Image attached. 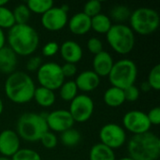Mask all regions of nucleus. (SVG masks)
Segmentation results:
<instances>
[{"label": "nucleus", "instance_id": "obj_1", "mask_svg": "<svg viewBox=\"0 0 160 160\" xmlns=\"http://www.w3.org/2000/svg\"><path fill=\"white\" fill-rule=\"evenodd\" d=\"M7 40L8 47L16 55L29 56L37 51L39 36L37 30L28 23L14 24L8 29Z\"/></svg>", "mask_w": 160, "mask_h": 160}, {"label": "nucleus", "instance_id": "obj_2", "mask_svg": "<svg viewBox=\"0 0 160 160\" xmlns=\"http://www.w3.org/2000/svg\"><path fill=\"white\" fill-rule=\"evenodd\" d=\"M7 98L16 104H24L33 99L36 85L32 78L23 71H14L5 82Z\"/></svg>", "mask_w": 160, "mask_h": 160}, {"label": "nucleus", "instance_id": "obj_3", "mask_svg": "<svg viewBox=\"0 0 160 160\" xmlns=\"http://www.w3.org/2000/svg\"><path fill=\"white\" fill-rule=\"evenodd\" d=\"M128 153L133 160H158L160 156V139L150 131L133 135L128 142Z\"/></svg>", "mask_w": 160, "mask_h": 160}, {"label": "nucleus", "instance_id": "obj_4", "mask_svg": "<svg viewBox=\"0 0 160 160\" xmlns=\"http://www.w3.org/2000/svg\"><path fill=\"white\" fill-rule=\"evenodd\" d=\"M45 117L43 114L36 112H24L17 121L16 133L25 142H38L42 135L49 130Z\"/></svg>", "mask_w": 160, "mask_h": 160}, {"label": "nucleus", "instance_id": "obj_5", "mask_svg": "<svg viewBox=\"0 0 160 160\" xmlns=\"http://www.w3.org/2000/svg\"><path fill=\"white\" fill-rule=\"evenodd\" d=\"M130 28L134 33L146 36L158 30L160 24L158 12L151 8H138L129 17Z\"/></svg>", "mask_w": 160, "mask_h": 160}, {"label": "nucleus", "instance_id": "obj_6", "mask_svg": "<svg viewBox=\"0 0 160 160\" xmlns=\"http://www.w3.org/2000/svg\"><path fill=\"white\" fill-rule=\"evenodd\" d=\"M111 48L119 54L129 53L135 45V35L132 29L125 23L112 24L106 34Z\"/></svg>", "mask_w": 160, "mask_h": 160}, {"label": "nucleus", "instance_id": "obj_7", "mask_svg": "<svg viewBox=\"0 0 160 160\" xmlns=\"http://www.w3.org/2000/svg\"><path fill=\"white\" fill-rule=\"evenodd\" d=\"M138 75V68L130 59H121L115 62L109 74V80L113 87L122 90L133 85Z\"/></svg>", "mask_w": 160, "mask_h": 160}, {"label": "nucleus", "instance_id": "obj_8", "mask_svg": "<svg viewBox=\"0 0 160 160\" xmlns=\"http://www.w3.org/2000/svg\"><path fill=\"white\" fill-rule=\"evenodd\" d=\"M37 80L40 86L52 91L57 90L65 82L61 66L55 62L42 64L37 71Z\"/></svg>", "mask_w": 160, "mask_h": 160}, {"label": "nucleus", "instance_id": "obj_9", "mask_svg": "<svg viewBox=\"0 0 160 160\" xmlns=\"http://www.w3.org/2000/svg\"><path fill=\"white\" fill-rule=\"evenodd\" d=\"M100 143L106 145L112 150L122 147L127 142V134L125 129L114 123L104 125L99 130Z\"/></svg>", "mask_w": 160, "mask_h": 160}, {"label": "nucleus", "instance_id": "obj_10", "mask_svg": "<svg viewBox=\"0 0 160 160\" xmlns=\"http://www.w3.org/2000/svg\"><path fill=\"white\" fill-rule=\"evenodd\" d=\"M94 108L95 105L93 99L85 94H81L77 95L76 98L70 101L68 112L74 122L84 123L93 115Z\"/></svg>", "mask_w": 160, "mask_h": 160}, {"label": "nucleus", "instance_id": "obj_11", "mask_svg": "<svg viewBox=\"0 0 160 160\" xmlns=\"http://www.w3.org/2000/svg\"><path fill=\"white\" fill-rule=\"evenodd\" d=\"M123 126L133 135L143 134L150 130L151 124L148 120L147 114L139 110H132L123 117Z\"/></svg>", "mask_w": 160, "mask_h": 160}, {"label": "nucleus", "instance_id": "obj_12", "mask_svg": "<svg viewBox=\"0 0 160 160\" xmlns=\"http://www.w3.org/2000/svg\"><path fill=\"white\" fill-rule=\"evenodd\" d=\"M68 22V12L62 7H52L43 15H41L42 26L51 32H56L63 29Z\"/></svg>", "mask_w": 160, "mask_h": 160}, {"label": "nucleus", "instance_id": "obj_13", "mask_svg": "<svg viewBox=\"0 0 160 160\" xmlns=\"http://www.w3.org/2000/svg\"><path fill=\"white\" fill-rule=\"evenodd\" d=\"M48 129L52 132L62 133L69 128H72L74 120L68 110H55L51 112L45 117Z\"/></svg>", "mask_w": 160, "mask_h": 160}, {"label": "nucleus", "instance_id": "obj_14", "mask_svg": "<svg viewBox=\"0 0 160 160\" xmlns=\"http://www.w3.org/2000/svg\"><path fill=\"white\" fill-rule=\"evenodd\" d=\"M21 146L20 137L12 129H5L0 133V154L6 158H11Z\"/></svg>", "mask_w": 160, "mask_h": 160}, {"label": "nucleus", "instance_id": "obj_15", "mask_svg": "<svg viewBox=\"0 0 160 160\" xmlns=\"http://www.w3.org/2000/svg\"><path fill=\"white\" fill-rule=\"evenodd\" d=\"M59 52L66 63L77 64L82 58V49L81 45L74 40H66L59 46Z\"/></svg>", "mask_w": 160, "mask_h": 160}, {"label": "nucleus", "instance_id": "obj_16", "mask_svg": "<svg viewBox=\"0 0 160 160\" xmlns=\"http://www.w3.org/2000/svg\"><path fill=\"white\" fill-rule=\"evenodd\" d=\"M114 62L112 56L105 51L96 54L93 59V71L99 77L109 76Z\"/></svg>", "mask_w": 160, "mask_h": 160}, {"label": "nucleus", "instance_id": "obj_17", "mask_svg": "<svg viewBox=\"0 0 160 160\" xmlns=\"http://www.w3.org/2000/svg\"><path fill=\"white\" fill-rule=\"evenodd\" d=\"M74 82L78 90L88 93L96 90L98 87L100 83V78L93 70H84L77 76Z\"/></svg>", "mask_w": 160, "mask_h": 160}, {"label": "nucleus", "instance_id": "obj_18", "mask_svg": "<svg viewBox=\"0 0 160 160\" xmlns=\"http://www.w3.org/2000/svg\"><path fill=\"white\" fill-rule=\"evenodd\" d=\"M68 28L75 35H85L91 30V18L82 11L75 13L68 22Z\"/></svg>", "mask_w": 160, "mask_h": 160}, {"label": "nucleus", "instance_id": "obj_19", "mask_svg": "<svg viewBox=\"0 0 160 160\" xmlns=\"http://www.w3.org/2000/svg\"><path fill=\"white\" fill-rule=\"evenodd\" d=\"M17 62V55L9 47L0 49V72L11 74L15 71Z\"/></svg>", "mask_w": 160, "mask_h": 160}, {"label": "nucleus", "instance_id": "obj_20", "mask_svg": "<svg viewBox=\"0 0 160 160\" xmlns=\"http://www.w3.org/2000/svg\"><path fill=\"white\" fill-rule=\"evenodd\" d=\"M33 98L35 99L37 104L39 105L40 107L49 108L54 104L56 98H55L54 91L39 86V87H36Z\"/></svg>", "mask_w": 160, "mask_h": 160}, {"label": "nucleus", "instance_id": "obj_21", "mask_svg": "<svg viewBox=\"0 0 160 160\" xmlns=\"http://www.w3.org/2000/svg\"><path fill=\"white\" fill-rule=\"evenodd\" d=\"M103 100H104V103L109 107H112V108L120 107L126 101L124 90L117 88V87L111 86L105 91L103 95Z\"/></svg>", "mask_w": 160, "mask_h": 160}, {"label": "nucleus", "instance_id": "obj_22", "mask_svg": "<svg viewBox=\"0 0 160 160\" xmlns=\"http://www.w3.org/2000/svg\"><path fill=\"white\" fill-rule=\"evenodd\" d=\"M89 160H116V158L113 150L99 142L91 147Z\"/></svg>", "mask_w": 160, "mask_h": 160}, {"label": "nucleus", "instance_id": "obj_23", "mask_svg": "<svg viewBox=\"0 0 160 160\" xmlns=\"http://www.w3.org/2000/svg\"><path fill=\"white\" fill-rule=\"evenodd\" d=\"M112 22L110 17L104 13H99L91 18V29L98 34H107L111 29Z\"/></svg>", "mask_w": 160, "mask_h": 160}, {"label": "nucleus", "instance_id": "obj_24", "mask_svg": "<svg viewBox=\"0 0 160 160\" xmlns=\"http://www.w3.org/2000/svg\"><path fill=\"white\" fill-rule=\"evenodd\" d=\"M130 8L126 5H116L112 8L110 12L111 21L115 22L116 23H123L124 22L129 20L131 15Z\"/></svg>", "mask_w": 160, "mask_h": 160}, {"label": "nucleus", "instance_id": "obj_25", "mask_svg": "<svg viewBox=\"0 0 160 160\" xmlns=\"http://www.w3.org/2000/svg\"><path fill=\"white\" fill-rule=\"evenodd\" d=\"M58 90H59L60 98L65 101L70 102L78 95V88L74 81L64 82V83L60 86Z\"/></svg>", "mask_w": 160, "mask_h": 160}, {"label": "nucleus", "instance_id": "obj_26", "mask_svg": "<svg viewBox=\"0 0 160 160\" xmlns=\"http://www.w3.org/2000/svg\"><path fill=\"white\" fill-rule=\"evenodd\" d=\"M26 6L29 8L30 12L36 14L43 15L46 11L53 7L52 0H28Z\"/></svg>", "mask_w": 160, "mask_h": 160}, {"label": "nucleus", "instance_id": "obj_27", "mask_svg": "<svg viewBox=\"0 0 160 160\" xmlns=\"http://www.w3.org/2000/svg\"><path fill=\"white\" fill-rule=\"evenodd\" d=\"M82 136L81 133L74 128H69L64 132L61 133L60 135V141L61 142L68 147H72L77 145L81 142Z\"/></svg>", "mask_w": 160, "mask_h": 160}, {"label": "nucleus", "instance_id": "obj_28", "mask_svg": "<svg viewBox=\"0 0 160 160\" xmlns=\"http://www.w3.org/2000/svg\"><path fill=\"white\" fill-rule=\"evenodd\" d=\"M15 23L16 24H25L28 22L30 19V10L27 8L26 4H19L15 7L14 10H12Z\"/></svg>", "mask_w": 160, "mask_h": 160}, {"label": "nucleus", "instance_id": "obj_29", "mask_svg": "<svg viewBox=\"0 0 160 160\" xmlns=\"http://www.w3.org/2000/svg\"><path fill=\"white\" fill-rule=\"evenodd\" d=\"M14 24L16 23L12 10H10L6 6L0 7V28L10 29Z\"/></svg>", "mask_w": 160, "mask_h": 160}, {"label": "nucleus", "instance_id": "obj_30", "mask_svg": "<svg viewBox=\"0 0 160 160\" xmlns=\"http://www.w3.org/2000/svg\"><path fill=\"white\" fill-rule=\"evenodd\" d=\"M10 160H41L40 155L29 148L19 149L11 158Z\"/></svg>", "mask_w": 160, "mask_h": 160}, {"label": "nucleus", "instance_id": "obj_31", "mask_svg": "<svg viewBox=\"0 0 160 160\" xmlns=\"http://www.w3.org/2000/svg\"><path fill=\"white\" fill-rule=\"evenodd\" d=\"M101 8H102V4L98 0H91L88 1L87 3L84 4L83 6V10L82 12L87 15L89 18H93L96 15L101 13Z\"/></svg>", "mask_w": 160, "mask_h": 160}, {"label": "nucleus", "instance_id": "obj_32", "mask_svg": "<svg viewBox=\"0 0 160 160\" xmlns=\"http://www.w3.org/2000/svg\"><path fill=\"white\" fill-rule=\"evenodd\" d=\"M147 82L151 86L152 89L158 91L160 89V65L158 64L152 68L148 74Z\"/></svg>", "mask_w": 160, "mask_h": 160}, {"label": "nucleus", "instance_id": "obj_33", "mask_svg": "<svg viewBox=\"0 0 160 160\" xmlns=\"http://www.w3.org/2000/svg\"><path fill=\"white\" fill-rule=\"evenodd\" d=\"M40 142L41 144L46 148V149H52L57 145L58 142V139L56 137V135L52 132V131H47L45 132L42 137L40 138Z\"/></svg>", "mask_w": 160, "mask_h": 160}, {"label": "nucleus", "instance_id": "obj_34", "mask_svg": "<svg viewBox=\"0 0 160 160\" xmlns=\"http://www.w3.org/2000/svg\"><path fill=\"white\" fill-rule=\"evenodd\" d=\"M87 49L92 54L96 55L103 51V43L98 38H91L87 41Z\"/></svg>", "mask_w": 160, "mask_h": 160}, {"label": "nucleus", "instance_id": "obj_35", "mask_svg": "<svg viewBox=\"0 0 160 160\" xmlns=\"http://www.w3.org/2000/svg\"><path fill=\"white\" fill-rule=\"evenodd\" d=\"M59 52V44L55 41L47 42L42 48V54L46 57H52Z\"/></svg>", "mask_w": 160, "mask_h": 160}, {"label": "nucleus", "instance_id": "obj_36", "mask_svg": "<svg viewBox=\"0 0 160 160\" xmlns=\"http://www.w3.org/2000/svg\"><path fill=\"white\" fill-rule=\"evenodd\" d=\"M124 95H125L126 101H129V102L136 101L140 97V89L135 84H133L124 89Z\"/></svg>", "mask_w": 160, "mask_h": 160}, {"label": "nucleus", "instance_id": "obj_37", "mask_svg": "<svg viewBox=\"0 0 160 160\" xmlns=\"http://www.w3.org/2000/svg\"><path fill=\"white\" fill-rule=\"evenodd\" d=\"M42 65V58L38 55L31 56L26 62V68L29 71H38L39 67Z\"/></svg>", "mask_w": 160, "mask_h": 160}, {"label": "nucleus", "instance_id": "obj_38", "mask_svg": "<svg viewBox=\"0 0 160 160\" xmlns=\"http://www.w3.org/2000/svg\"><path fill=\"white\" fill-rule=\"evenodd\" d=\"M147 114V117H148V120L152 125L154 126H158L160 124V108L159 107H155L153 109H151L149 111Z\"/></svg>", "mask_w": 160, "mask_h": 160}, {"label": "nucleus", "instance_id": "obj_39", "mask_svg": "<svg viewBox=\"0 0 160 160\" xmlns=\"http://www.w3.org/2000/svg\"><path fill=\"white\" fill-rule=\"evenodd\" d=\"M62 72L65 78H70L73 77L77 74V67L75 64H70V63H65L63 66H61Z\"/></svg>", "mask_w": 160, "mask_h": 160}, {"label": "nucleus", "instance_id": "obj_40", "mask_svg": "<svg viewBox=\"0 0 160 160\" xmlns=\"http://www.w3.org/2000/svg\"><path fill=\"white\" fill-rule=\"evenodd\" d=\"M6 40H7V37L5 35V32L3 29L0 28V49L5 47L6 44Z\"/></svg>", "mask_w": 160, "mask_h": 160}, {"label": "nucleus", "instance_id": "obj_41", "mask_svg": "<svg viewBox=\"0 0 160 160\" xmlns=\"http://www.w3.org/2000/svg\"><path fill=\"white\" fill-rule=\"evenodd\" d=\"M151 89H152V88H151V86L149 85V83L147 82V81H146V82H142V84H141V90H142V92L147 93V92H149Z\"/></svg>", "mask_w": 160, "mask_h": 160}, {"label": "nucleus", "instance_id": "obj_42", "mask_svg": "<svg viewBox=\"0 0 160 160\" xmlns=\"http://www.w3.org/2000/svg\"><path fill=\"white\" fill-rule=\"evenodd\" d=\"M3 111H4V103H3V100L0 98V115L2 114Z\"/></svg>", "mask_w": 160, "mask_h": 160}, {"label": "nucleus", "instance_id": "obj_43", "mask_svg": "<svg viewBox=\"0 0 160 160\" xmlns=\"http://www.w3.org/2000/svg\"><path fill=\"white\" fill-rule=\"evenodd\" d=\"M8 3V0H0V7H5Z\"/></svg>", "mask_w": 160, "mask_h": 160}, {"label": "nucleus", "instance_id": "obj_44", "mask_svg": "<svg viewBox=\"0 0 160 160\" xmlns=\"http://www.w3.org/2000/svg\"><path fill=\"white\" fill-rule=\"evenodd\" d=\"M116 160H133L132 158H130L129 157H126V158H119V159Z\"/></svg>", "mask_w": 160, "mask_h": 160}, {"label": "nucleus", "instance_id": "obj_45", "mask_svg": "<svg viewBox=\"0 0 160 160\" xmlns=\"http://www.w3.org/2000/svg\"><path fill=\"white\" fill-rule=\"evenodd\" d=\"M0 160H10V158H6V157L1 156V157H0Z\"/></svg>", "mask_w": 160, "mask_h": 160}]
</instances>
